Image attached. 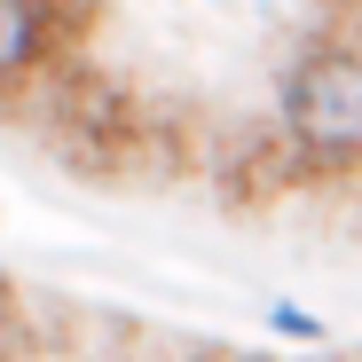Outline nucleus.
Masks as SVG:
<instances>
[{"mask_svg": "<svg viewBox=\"0 0 362 362\" xmlns=\"http://www.w3.org/2000/svg\"><path fill=\"white\" fill-rule=\"evenodd\" d=\"M16 346H24V339H16V299L0 291V362H16Z\"/></svg>", "mask_w": 362, "mask_h": 362, "instance_id": "obj_5", "label": "nucleus"}, {"mask_svg": "<svg viewBox=\"0 0 362 362\" xmlns=\"http://www.w3.org/2000/svg\"><path fill=\"white\" fill-rule=\"evenodd\" d=\"M189 362H268V354H236V346H197Z\"/></svg>", "mask_w": 362, "mask_h": 362, "instance_id": "obj_7", "label": "nucleus"}, {"mask_svg": "<svg viewBox=\"0 0 362 362\" xmlns=\"http://www.w3.org/2000/svg\"><path fill=\"white\" fill-rule=\"evenodd\" d=\"M299 173H354L362 165V40H315L284 71V127Z\"/></svg>", "mask_w": 362, "mask_h": 362, "instance_id": "obj_2", "label": "nucleus"}, {"mask_svg": "<svg viewBox=\"0 0 362 362\" xmlns=\"http://www.w3.org/2000/svg\"><path fill=\"white\" fill-rule=\"evenodd\" d=\"M55 47V24H47V0H0V87H24Z\"/></svg>", "mask_w": 362, "mask_h": 362, "instance_id": "obj_4", "label": "nucleus"}, {"mask_svg": "<svg viewBox=\"0 0 362 362\" xmlns=\"http://www.w3.org/2000/svg\"><path fill=\"white\" fill-rule=\"evenodd\" d=\"M213 165V181H221V197L236 205V213H252V205H276L291 181H299V158H291V142L276 134V127H236L228 142H221V158H205Z\"/></svg>", "mask_w": 362, "mask_h": 362, "instance_id": "obj_3", "label": "nucleus"}, {"mask_svg": "<svg viewBox=\"0 0 362 362\" xmlns=\"http://www.w3.org/2000/svg\"><path fill=\"white\" fill-rule=\"evenodd\" d=\"M276 331H291V339H323V323L299 315V308H276Z\"/></svg>", "mask_w": 362, "mask_h": 362, "instance_id": "obj_6", "label": "nucleus"}, {"mask_svg": "<svg viewBox=\"0 0 362 362\" xmlns=\"http://www.w3.org/2000/svg\"><path fill=\"white\" fill-rule=\"evenodd\" d=\"M40 127H47V150L79 165V173H134L142 158H173V134L165 118L110 71H87V64H64L40 95Z\"/></svg>", "mask_w": 362, "mask_h": 362, "instance_id": "obj_1", "label": "nucleus"}, {"mask_svg": "<svg viewBox=\"0 0 362 362\" xmlns=\"http://www.w3.org/2000/svg\"><path fill=\"white\" fill-rule=\"evenodd\" d=\"M331 362H362V346H346V354H331Z\"/></svg>", "mask_w": 362, "mask_h": 362, "instance_id": "obj_8", "label": "nucleus"}]
</instances>
